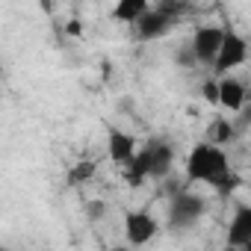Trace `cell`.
I'll return each instance as SVG.
<instances>
[{
  "instance_id": "cell-13",
  "label": "cell",
  "mask_w": 251,
  "mask_h": 251,
  "mask_svg": "<svg viewBox=\"0 0 251 251\" xmlns=\"http://www.w3.org/2000/svg\"><path fill=\"white\" fill-rule=\"evenodd\" d=\"M233 130H236V127H233L230 121H225V118H216V121L210 124V139H213L216 145H225V142L233 136Z\"/></svg>"
},
{
  "instance_id": "cell-3",
  "label": "cell",
  "mask_w": 251,
  "mask_h": 251,
  "mask_svg": "<svg viewBox=\"0 0 251 251\" xmlns=\"http://www.w3.org/2000/svg\"><path fill=\"white\" fill-rule=\"evenodd\" d=\"M245 59H248V42H245L242 36H236L233 30H225V42H222L219 56H216V62H213L216 74H227V71L239 68Z\"/></svg>"
},
{
  "instance_id": "cell-1",
  "label": "cell",
  "mask_w": 251,
  "mask_h": 251,
  "mask_svg": "<svg viewBox=\"0 0 251 251\" xmlns=\"http://www.w3.org/2000/svg\"><path fill=\"white\" fill-rule=\"evenodd\" d=\"M186 175H189L192 180L219 186V183L230 175L225 151H222L216 142H201V145H195V148L189 151V157H186Z\"/></svg>"
},
{
  "instance_id": "cell-7",
  "label": "cell",
  "mask_w": 251,
  "mask_h": 251,
  "mask_svg": "<svg viewBox=\"0 0 251 251\" xmlns=\"http://www.w3.org/2000/svg\"><path fill=\"white\" fill-rule=\"evenodd\" d=\"M248 242H251V207L239 204L233 219H230V225H227V245L248 248Z\"/></svg>"
},
{
  "instance_id": "cell-15",
  "label": "cell",
  "mask_w": 251,
  "mask_h": 251,
  "mask_svg": "<svg viewBox=\"0 0 251 251\" xmlns=\"http://www.w3.org/2000/svg\"><path fill=\"white\" fill-rule=\"evenodd\" d=\"M201 95H204L207 103H219V80H204Z\"/></svg>"
},
{
  "instance_id": "cell-17",
  "label": "cell",
  "mask_w": 251,
  "mask_h": 251,
  "mask_svg": "<svg viewBox=\"0 0 251 251\" xmlns=\"http://www.w3.org/2000/svg\"><path fill=\"white\" fill-rule=\"evenodd\" d=\"M103 213H106V204H103V201H89V204H86V216H89V219L98 222V219H103Z\"/></svg>"
},
{
  "instance_id": "cell-10",
  "label": "cell",
  "mask_w": 251,
  "mask_h": 251,
  "mask_svg": "<svg viewBox=\"0 0 251 251\" xmlns=\"http://www.w3.org/2000/svg\"><path fill=\"white\" fill-rule=\"evenodd\" d=\"M124 177H127L130 186H139V183H145V177H151V148L136 151V157L124 166Z\"/></svg>"
},
{
  "instance_id": "cell-12",
  "label": "cell",
  "mask_w": 251,
  "mask_h": 251,
  "mask_svg": "<svg viewBox=\"0 0 251 251\" xmlns=\"http://www.w3.org/2000/svg\"><path fill=\"white\" fill-rule=\"evenodd\" d=\"M148 3L151 0H118L115 9H112V18L121 24H136L148 12Z\"/></svg>"
},
{
  "instance_id": "cell-18",
  "label": "cell",
  "mask_w": 251,
  "mask_h": 251,
  "mask_svg": "<svg viewBox=\"0 0 251 251\" xmlns=\"http://www.w3.org/2000/svg\"><path fill=\"white\" fill-rule=\"evenodd\" d=\"M239 127H251V103H245L239 109Z\"/></svg>"
},
{
  "instance_id": "cell-14",
  "label": "cell",
  "mask_w": 251,
  "mask_h": 251,
  "mask_svg": "<svg viewBox=\"0 0 251 251\" xmlns=\"http://www.w3.org/2000/svg\"><path fill=\"white\" fill-rule=\"evenodd\" d=\"M95 172H98V166H95L92 160H83V163H77V166L68 172V183H83V180H89Z\"/></svg>"
},
{
  "instance_id": "cell-9",
  "label": "cell",
  "mask_w": 251,
  "mask_h": 251,
  "mask_svg": "<svg viewBox=\"0 0 251 251\" xmlns=\"http://www.w3.org/2000/svg\"><path fill=\"white\" fill-rule=\"evenodd\" d=\"M106 151H109V157H112L115 163L127 166V163L136 157V142H133V136H127V133L112 130L109 139H106Z\"/></svg>"
},
{
  "instance_id": "cell-2",
  "label": "cell",
  "mask_w": 251,
  "mask_h": 251,
  "mask_svg": "<svg viewBox=\"0 0 251 251\" xmlns=\"http://www.w3.org/2000/svg\"><path fill=\"white\" fill-rule=\"evenodd\" d=\"M201 213H204V198L180 189L169 204V225L172 227H189L201 219Z\"/></svg>"
},
{
  "instance_id": "cell-5",
  "label": "cell",
  "mask_w": 251,
  "mask_h": 251,
  "mask_svg": "<svg viewBox=\"0 0 251 251\" xmlns=\"http://www.w3.org/2000/svg\"><path fill=\"white\" fill-rule=\"evenodd\" d=\"M160 225L157 219L148 213V210H133L127 213V219H124V233H127V242L130 245H145L157 236Z\"/></svg>"
},
{
  "instance_id": "cell-6",
  "label": "cell",
  "mask_w": 251,
  "mask_h": 251,
  "mask_svg": "<svg viewBox=\"0 0 251 251\" xmlns=\"http://www.w3.org/2000/svg\"><path fill=\"white\" fill-rule=\"evenodd\" d=\"M172 15L169 12H163L160 6L157 9H148L139 21H136V30H139V39L142 42H151V39H160V36H166L169 30H172Z\"/></svg>"
},
{
  "instance_id": "cell-16",
  "label": "cell",
  "mask_w": 251,
  "mask_h": 251,
  "mask_svg": "<svg viewBox=\"0 0 251 251\" xmlns=\"http://www.w3.org/2000/svg\"><path fill=\"white\" fill-rule=\"evenodd\" d=\"M195 62H198V56H195L192 45H189V48H180V50H177V65H180V68H186V65H195Z\"/></svg>"
},
{
  "instance_id": "cell-4",
  "label": "cell",
  "mask_w": 251,
  "mask_h": 251,
  "mask_svg": "<svg viewBox=\"0 0 251 251\" xmlns=\"http://www.w3.org/2000/svg\"><path fill=\"white\" fill-rule=\"evenodd\" d=\"M222 42H225V30H222V27L207 24V27H198V30L192 33V42H189V45H192V50H195L198 62L213 65V62H216V56H219Z\"/></svg>"
},
{
  "instance_id": "cell-11",
  "label": "cell",
  "mask_w": 251,
  "mask_h": 251,
  "mask_svg": "<svg viewBox=\"0 0 251 251\" xmlns=\"http://www.w3.org/2000/svg\"><path fill=\"white\" fill-rule=\"evenodd\" d=\"M151 148V177H166L175 166V151L166 142H154Z\"/></svg>"
},
{
  "instance_id": "cell-8",
  "label": "cell",
  "mask_w": 251,
  "mask_h": 251,
  "mask_svg": "<svg viewBox=\"0 0 251 251\" xmlns=\"http://www.w3.org/2000/svg\"><path fill=\"white\" fill-rule=\"evenodd\" d=\"M219 103H222L225 109L239 112V109L245 106V86H242L236 77L222 74V77H219Z\"/></svg>"
}]
</instances>
